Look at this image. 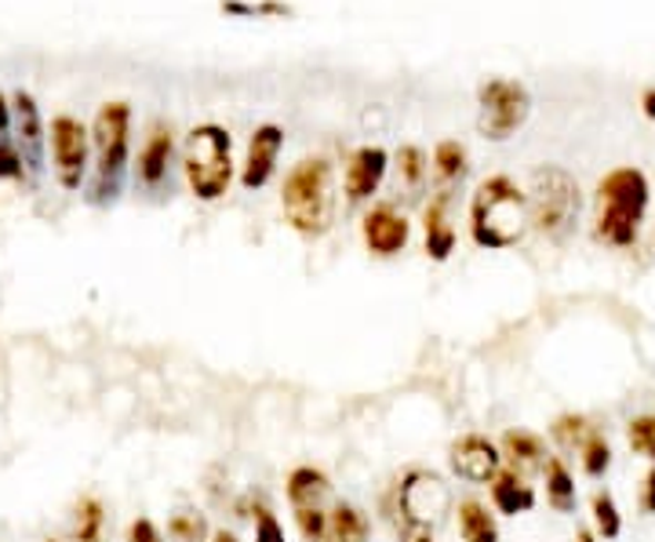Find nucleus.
Masks as SVG:
<instances>
[{"label":"nucleus","instance_id":"37","mask_svg":"<svg viewBox=\"0 0 655 542\" xmlns=\"http://www.w3.org/2000/svg\"><path fill=\"white\" fill-rule=\"evenodd\" d=\"M212 542H240V539L234 532H226V528H218V532L212 535Z\"/></svg>","mask_w":655,"mask_h":542},{"label":"nucleus","instance_id":"28","mask_svg":"<svg viewBox=\"0 0 655 542\" xmlns=\"http://www.w3.org/2000/svg\"><path fill=\"white\" fill-rule=\"evenodd\" d=\"M102 502L99 499H84L81 507H76V539L81 542H99L102 535Z\"/></svg>","mask_w":655,"mask_h":542},{"label":"nucleus","instance_id":"6","mask_svg":"<svg viewBox=\"0 0 655 542\" xmlns=\"http://www.w3.org/2000/svg\"><path fill=\"white\" fill-rule=\"evenodd\" d=\"M127 135H132V110L127 102H106L99 110L92 139H95V183H92V201L95 204H113L124 183L127 167Z\"/></svg>","mask_w":655,"mask_h":542},{"label":"nucleus","instance_id":"5","mask_svg":"<svg viewBox=\"0 0 655 542\" xmlns=\"http://www.w3.org/2000/svg\"><path fill=\"white\" fill-rule=\"evenodd\" d=\"M186 183L201 201L226 197L229 183H234V139L218 124H197L186 135L183 150Z\"/></svg>","mask_w":655,"mask_h":542},{"label":"nucleus","instance_id":"22","mask_svg":"<svg viewBox=\"0 0 655 542\" xmlns=\"http://www.w3.org/2000/svg\"><path fill=\"white\" fill-rule=\"evenodd\" d=\"M459 535L462 542H499V524L495 513L484 502H459Z\"/></svg>","mask_w":655,"mask_h":542},{"label":"nucleus","instance_id":"11","mask_svg":"<svg viewBox=\"0 0 655 542\" xmlns=\"http://www.w3.org/2000/svg\"><path fill=\"white\" fill-rule=\"evenodd\" d=\"M448 470L467 484H492L503 473V451L484 433H467L448 448Z\"/></svg>","mask_w":655,"mask_h":542},{"label":"nucleus","instance_id":"40","mask_svg":"<svg viewBox=\"0 0 655 542\" xmlns=\"http://www.w3.org/2000/svg\"><path fill=\"white\" fill-rule=\"evenodd\" d=\"M48 542H55V539H48Z\"/></svg>","mask_w":655,"mask_h":542},{"label":"nucleus","instance_id":"38","mask_svg":"<svg viewBox=\"0 0 655 542\" xmlns=\"http://www.w3.org/2000/svg\"><path fill=\"white\" fill-rule=\"evenodd\" d=\"M575 542H597V535L594 532H580V535H575Z\"/></svg>","mask_w":655,"mask_h":542},{"label":"nucleus","instance_id":"24","mask_svg":"<svg viewBox=\"0 0 655 542\" xmlns=\"http://www.w3.org/2000/svg\"><path fill=\"white\" fill-rule=\"evenodd\" d=\"M433 172H437V178H441V193H448V186L462 183V178H467V146L456 142V139L437 142Z\"/></svg>","mask_w":655,"mask_h":542},{"label":"nucleus","instance_id":"29","mask_svg":"<svg viewBox=\"0 0 655 542\" xmlns=\"http://www.w3.org/2000/svg\"><path fill=\"white\" fill-rule=\"evenodd\" d=\"M626 441H631L637 456L655 462V416H637L631 426H626Z\"/></svg>","mask_w":655,"mask_h":542},{"label":"nucleus","instance_id":"39","mask_svg":"<svg viewBox=\"0 0 655 542\" xmlns=\"http://www.w3.org/2000/svg\"><path fill=\"white\" fill-rule=\"evenodd\" d=\"M412 542H433V539L427 532H419V535H412Z\"/></svg>","mask_w":655,"mask_h":542},{"label":"nucleus","instance_id":"32","mask_svg":"<svg viewBox=\"0 0 655 542\" xmlns=\"http://www.w3.org/2000/svg\"><path fill=\"white\" fill-rule=\"evenodd\" d=\"M22 153L16 142H0V178H22Z\"/></svg>","mask_w":655,"mask_h":542},{"label":"nucleus","instance_id":"7","mask_svg":"<svg viewBox=\"0 0 655 542\" xmlns=\"http://www.w3.org/2000/svg\"><path fill=\"white\" fill-rule=\"evenodd\" d=\"M532 95L521 81L492 76L478 88V132L492 142H506L518 127L529 121Z\"/></svg>","mask_w":655,"mask_h":542},{"label":"nucleus","instance_id":"21","mask_svg":"<svg viewBox=\"0 0 655 542\" xmlns=\"http://www.w3.org/2000/svg\"><path fill=\"white\" fill-rule=\"evenodd\" d=\"M546 502L554 507L557 513H575L580 507V488H575V477L572 470L564 467V459L550 456L546 459Z\"/></svg>","mask_w":655,"mask_h":542},{"label":"nucleus","instance_id":"9","mask_svg":"<svg viewBox=\"0 0 655 542\" xmlns=\"http://www.w3.org/2000/svg\"><path fill=\"white\" fill-rule=\"evenodd\" d=\"M285 495L291 502V513H295V524H299V532L306 542H325L328 532V499H331V481L317 467H295L288 473V484H285Z\"/></svg>","mask_w":655,"mask_h":542},{"label":"nucleus","instance_id":"17","mask_svg":"<svg viewBox=\"0 0 655 542\" xmlns=\"http://www.w3.org/2000/svg\"><path fill=\"white\" fill-rule=\"evenodd\" d=\"M172 132L168 127H153V135L146 139L143 157H139V183L146 190H161L164 178H168V164H172Z\"/></svg>","mask_w":655,"mask_h":542},{"label":"nucleus","instance_id":"18","mask_svg":"<svg viewBox=\"0 0 655 542\" xmlns=\"http://www.w3.org/2000/svg\"><path fill=\"white\" fill-rule=\"evenodd\" d=\"M16 121H19V153L25 167L41 172V157H44V135H41V113H37V102L19 92L16 95Z\"/></svg>","mask_w":655,"mask_h":542},{"label":"nucleus","instance_id":"1","mask_svg":"<svg viewBox=\"0 0 655 542\" xmlns=\"http://www.w3.org/2000/svg\"><path fill=\"white\" fill-rule=\"evenodd\" d=\"M529 223V193L510 175H488L470 197V237L488 252L518 244Z\"/></svg>","mask_w":655,"mask_h":542},{"label":"nucleus","instance_id":"27","mask_svg":"<svg viewBox=\"0 0 655 542\" xmlns=\"http://www.w3.org/2000/svg\"><path fill=\"white\" fill-rule=\"evenodd\" d=\"M590 433H594V426H590V419H583V416H561L554 426H550V437H554L561 448H583Z\"/></svg>","mask_w":655,"mask_h":542},{"label":"nucleus","instance_id":"3","mask_svg":"<svg viewBox=\"0 0 655 542\" xmlns=\"http://www.w3.org/2000/svg\"><path fill=\"white\" fill-rule=\"evenodd\" d=\"M652 201L648 175L637 167H615L597 183V215L594 229L601 241L615 244V248H631L641 234Z\"/></svg>","mask_w":655,"mask_h":542},{"label":"nucleus","instance_id":"8","mask_svg":"<svg viewBox=\"0 0 655 542\" xmlns=\"http://www.w3.org/2000/svg\"><path fill=\"white\" fill-rule=\"evenodd\" d=\"M448 507H452V488L444 484L441 473L412 470L397 484V518H401L405 532H430L441 524Z\"/></svg>","mask_w":655,"mask_h":542},{"label":"nucleus","instance_id":"25","mask_svg":"<svg viewBox=\"0 0 655 542\" xmlns=\"http://www.w3.org/2000/svg\"><path fill=\"white\" fill-rule=\"evenodd\" d=\"M590 510H594V535H601L605 542L623 535V513H620V507H615L612 492H605V488L594 492V499H590Z\"/></svg>","mask_w":655,"mask_h":542},{"label":"nucleus","instance_id":"31","mask_svg":"<svg viewBox=\"0 0 655 542\" xmlns=\"http://www.w3.org/2000/svg\"><path fill=\"white\" fill-rule=\"evenodd\" d=\"M255 542H288L285 528L269 510H259V518H255Z\"/></svg>","mask_w":655,"mask_h":542},{"label":"nucleus","instance_id":"34","mask_svg":"<svg viewBox=\"0 0 655 542\" xmlns=\"http://www.w3.org/2000/svg\"><path fill=\"white\" fill-rule=\"evenodd\" d=\"M641 510L655 513V467L645 473V484H641Z\"/></svg>","mask_w":655,"mask_h":542},{"label":"nucleus","instance_id":"36","mask_svg":"<svg viewBox=\"0 0 655 542\" xmlns=\"http://www.w3.org/2000/svg\"><path fill=\"white\" fill-rule=\"evenodd\" d=\"M641 110H645L648 121H655V88H645V95H641Z\"/></svg>","mask_w":655,"mask_h":542},{"label":"nucleus","instance_id":"26","mask_svg":"<svg viewBox=\"0 0 655 542\" xmlns=\"http://www.w3.org/2000/svg\"><path fill=\"white\" fill-rule=\"evenodd\" d=\"M580 456H583V473L586 477H605L608 467H612V444H608V437L594 430L586 437V444L580 448Z\"/></svg>","mask_w":655,"mask_h":542},{"label":"nucleus","instance_id":"10","mask_svg":"<svg viewBox=\"0 0 655 542\" xmlns=\"http://www.w3.org/2000/svg\"><path fill=\"white\" fill-rule=\"evenodd\" d=\"M51 157H55V175L66 190H81L88 172V127L76 117L51 121Z\"/></svg>","mask_w":655,"mask_h":542},{"label":"nucleus","instance_id":"23","mask_svg":"<svg viewBox=\"0 0 655 542\" xmlns=\"http://www.w3.org/2000/svg\"><path fill=\"white\" fill-rule=\"evenodd\" d=\"M427 178H430L427 153H422L419 146L397 150V186L405 190V197H419V193L427 190Z\"/></svg>","mask_w":655,"mask_h":542},{"label":"nucleus","instance_id":"30","mask_svg":"<svg viewBox=\"0 0 655 542\" xmlns=\"http://www.w3.org/2000/svg\"><path fill=\"white\" fill-rule=\"evenodd\" d=\"M168 532L175 542H204L208 539V528H204V518L201 513H175Z\"/></svg>","mask_w":655,"mask_h":542},{"label":"nucleus","instance_id":"33","mask_svg":"<svg viewBox=\"0 0 655 542\" xmlns=\"http://www.w3.org/2000/svg\"><path fill=\"white\" fill-rule=\"evenodd\" d=\"M127 542H164V535L150 518H139V521L127 524Z\"/></svg>","mask_w":655,"mask_h":542},{"label":"nucleus","instance_id":"16","mask_svg":"<svg viewBox=\"0 0 655 542\" xmlns=\"http://www.w3.org/2000/svg\"><path fill=\"white\" fill-rule=\"evenodd\" d=\"M488 488H492L495 513H503V518H521V513L535 510V502H539L535 488L524 481L521 473H513V470H503Z\"/></svg>","mask_w":655,"mask_h":542},{"label":"nucleus","instance_id":"35","mask_svg":"<svg viewBox=\"0 0 655 542\" xmlns=\"http://www.w3.org/2000/svg\"><path fill=\"white\" fill-rule=\"evenodd\" d=\"M8 127H11V113H8L4 95H0V142H11V139H8Z\"/></svg>","mask_w":655,"mask_h":542},{"label":"nucleus","instance_id":"14","mask_svg":"<svg viewBox=\"0 0 655 542\" xmlns=\"http://www.w3.org/2000/svg\"><path fill=\"white\" fill-rule=\"evenodd\" d=\"M390 172V153L382 146H361L350 153V161H346V201L350 204H361L368 201L371 193H379L382 178Z\"/></svg>","mask_w":655,"mask_h":542},{"label":"nucleus","instance_id":"2","mask_svg":"<svg viewBox=\"0 0 655 542\" xmlns=\"http://www.w3.org/2000/svg\"><path fill=\"white\" fill-rule=\"evenodd\" d=\"M280 208L295 234L320 237L328 234L336 215V172L325 157H303L291 167L280 190Z\"/></svg>","mask_w":655,"mask_h":542},{"label":"nucleus","instance_id":"4","mask_svg":"<svg viewBox=\"0 0 655 542\" xmlns=\"http://www.w3.org/2000/svg\"><path fill=\"white\" fill-rule=\"evenodd\" d=\"M580 183L557 164L535 167L529 178V223L550 241H569L580 223Z\"/></svg>","mask_w":655,"mask_h":542},{"label":"nucleus","instance_id":"13","mask_svg":"<svg viewBox=\"0 0 655 542\" xmlns=\"http://www.w3.org/2000/svg\"><path fill=\"white\" fill-rule=\"evenodd\" d=\"M361 237L368 244L371 255H382V259H390V255L405 252L408 241H412V223L390 208V204H379V208H371L361 223Z\"/></svg>","mask_w":655,"mask_h":542},{"label":"nucleus","instance_id":"12","mask_svg":"<svg viewBox=\"0 0 655 542\" xmlns=\"http://www.w3.org/2000/svg\"><path fill=\"white\" fill-rule=\"evenodd\" d=\"M280 146H285V127L277 124H259L248 139V153L240 164V186L244 190H263L277 172Z\"/></svg>","mask_w":655,"mask_h":542},{"label":"nucleus","instance_id":"19","mask_svg":"<svg viewBox=\"0 0 655 542\" xmlns=\"http://www.w3.org/2000/svg\"><path fill=\"white\" fill-rule=\"evenodd\" d=\"M422 226H427V255L433 263H444L448 255L456 252V226L448 223V193H441V197H433L427 204Z\"/></svg>","mask_w":655,"mask_h":542},{"label":"nucleus","instance_id":"15","mask_svg":"<svg viewBox=\"0 0 655 542\" xmlns=\"http://www.w3.org/2000/svg\"><path fill=\"white\" fill-rule=\"evenodd\" d=\"M499 451H503V459L510 462L513 473H535V470H546V444L543 437L532 433V430H506L503 441H499Z\"/></svg>","mask_w":655,"mask_h":542},{"label":"nucleus","instance_id":"20","mask_svg":"<svg viewBox=\"0 0 655 542\" xmlns=\"http://www.w3.org/2000/svg\"><path fill=\"white\" fill-rule=\"evenodd\" d=\"M325 542H371L368 513L357 510L354 502H336V507H331V513H328Z\"/></svg>","mask_w":655,"mask_h":542}]
</instances>
